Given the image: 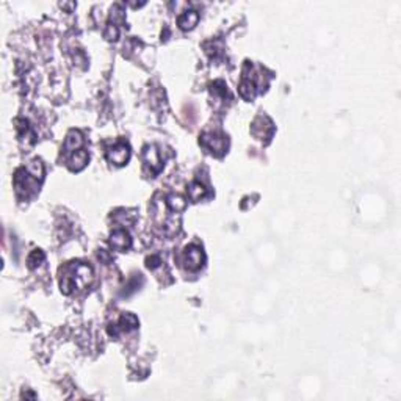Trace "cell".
Wrapping results in <instances>:
<instances>
[{
	"label": "cell",
	"instance_id": "1",
	"mask_svg": "<svg viewBox=\"0 0 401 401\" xmlns=\"http://www.w3.org/2000/svg\"><path fill=\"white\" fill-rule=\"evenodd\" d=\"M93 279V271L88 265L80 262H72L71 268L62 277V290L65 293H71V288L83 287Z\"/></svg>",
	"mask_w": 401,
	"mask_h": 401
},
{
	"label": "cell",
	"instance_id": "2",
	"mask_svg": "<svg viewBox=\"0 0 401 401\" xmlns=\"http://www.w3.org/2000/svg\"><path fill=\"white\" fill-rule=\"evenodd\" d=\"M130 157V149L126 143H118L107 151V160L115 165H126Z\"/></svg>",
	"mask_w": 401,
	"mask_h": 401
},
{
	"label": "cell",
	"instance_id": "3",
	"mask_svg": "<svg viewBox=\"0 0 401 401\" xmlns=\"http://www.w3.org/2000/svg\"><path fill=\"white\" fill-rule=\"evenodd\" d=\"M201 143L212 152H223L226 151V146H227L226 137L218 135V133H204Z\"/></svg>",
	"mask_w": 401,
	"mask_h": 401
},
{
	"label": "cell",
	"instance_id": "4",
	"mask_svg": "<svg viewBox=\"0 0 401 401\" xmlns=\"http://www.w3.org/2000/svg\"><path fill=\"white\" fill-rule=\"evenodd\" d=\"M273 132H274V127H273V123L270 121V118L259 116L252 123V133L260 140H263V138L268 140L273 135Z\"/></svg>",
	"mask_w": 401,
	"mask_h": 401
},
{
	"label": "cell",
	"instance_id": "5",
	"mask_svg": "<svg viewBox=\"0 0 401 401\" xmlns=\"http://www.w3.org/2000/svg\"><path fill=\"white\" fill-rule=\"evenodd\" d=\"M204 262V254L201 248L198 246H190L185 249V263L190 270H198L202 266Z\"/></svg>",
	"mask_w": 401,
	"mask_h": 401
},
{
	"label": "cell",
	"instance_id": "6",
	"mask_svg": "<svg viewBox=\"0 0 401 401\" xmlns=\"http://www.w3.org/2000/svg\"><path fill=\"white\" fill-rule=\"evenodd\" d=\"M110 245L116 251H126L132 245V238H130L129 232H126V230H123V229L115 230V232L112 234V237H110Z\"/></svg>",
	"mask_w": 401,
	"mask_h": 401
},
{
	"label": "cell",
	"instance_id": "7",
	"mask_svg": "<svg viewBox=\"0 0 401 401\" xmlns=\"http://www.w3.org/2000/svg\"><path fill=\"white\" fill-rule=\"evenodd\" d=\"M113 326L115 327H113V329H110V334L116 335L119 331L121 332H127V331H132V329H135V327H138V320H137L135 315L127 313V315H124V317H121V320Z\"/></svg>",
	"mask_w": 401,
	"mask_h": 401
},
{
	"label": "cell",
	"instance_id": "8",
	"mask_svg": "<svg viewBox=\"0 0 401 401\" xmlns=\"http://www.w3.org/2000/svg\"><path fill=\"white\" fill-rule=\"evenodd\" d=\"M144 162L148 163L154 171H160L162 169V162H160V157H159V151L155 149V146H148V148L144 149Z\"/></svg>",
	"mask_w": 401,
	"mask_h": 401
},
{
	"label": "cell",
	"instance_id": "9",
	"mask_svg": "<svg viewBox=\"0 0 401 401\" xmlns=\"http://www.w3.org/2000/svg\"><path fill=\"white\" fill-rule=\"evenodd\" d=\"M198 21H199V15L196 13V11L188 10L179 18V27L184 29V30H190V29H193L194 26H196Z\"/></svg>",
	"mask_w": 401,
	"mask_h": 401
},
{
	"label": "cell",
	"instance_id": "10",
	"mask_svg": "<svg viewBox=\"0 0 401 401\" xmlns=\"http://www.w3.org/2000/svg\"><path fill=\"white\" fill-rule=\"evenodd\" d=\"M207 194V188H205L201 182H193V184L188 187V196L191 201H199L201 198H204Z\"/></svg>",
	"mask_w": 401,
	"mask_h": 401
},
{
	"label": "cell",
	"instance_id": "11",
	"mask_svg": "<svg viewBox=\"0 0 401 401\" xmlns=\"http://www.w3.org/2000/svg\"><path fill=\"white\" fill-rule=\"evenodd\" d=\"M82 144H83V138H82L80 133L76 132V130L69 132V135L66 138V149L68 151H76V149L80 148Z\"/></svg>",
	"mask_w": 401,
	"mask_h": 401
},
{
	"label": "cell",
	"instance_id": "12",
	"mask_svg": "<svg viewBox=\"0 0 401 401\" xmlns=\"http://www.w3.org/2000/svg\"><path fill=\"white\" fill-rule=\"evenodd\" d=\"M87 162H88V154L85 151H76V154L72 155L71 160H69L72 169H82Z\"/></svg>",
	"mask_w": 401,
	"mask_h": 401
},
{
	"label": "cell",
	"instance_id": "13",
	"mask_svg": "<svg viewBox=\"0 0 401 401\" xmlns=\"http://www.w3.org/2000/svg\"><path fill=\"white\" fill-rule=\"evenodd\" d=\"M168 205H169V209H171V210L180 212V210L185 209L187 201L182 196H179V194H169V196H168Z\"/></svg>",
	"mask_w": 401,
	"mask_h": 401
},
{
	"label": "cell",
	"instance_id": "14",
	"mask_svg": "<svg viewBox=\"0 0 401 401\" xmlns=\"http://www.w3.org/2000/svg\"><path fill=\"white\" fill-rule=\"evenodd\" d=\"M44 260V254L41 252V251H33L32 254H30V257H29V266L30 268H35L36 265H40L41 262Z\"/></svg>",
	"mask_w": 401,
	"mask_h": 401
},
{
	"label": "cell",
	"instance_id": "15",
	"mask_svg": "<svg viewBox=\"0 0 401 401\" xmlns=\"http://www.w3.org/2000/svg\"><path fill=\"white\" fill-rule=\"evenodd\" d=\"M138 279H141V274H138V277H133V281H130V284L127 285V290L124 291V295H130L132 291H135L138 288Z\"/></svg>",
	"mask_w": 401,
	"mask_h": 401
},
{
	"label": "cell",
	"instance_id": "16",
	"mask_svg": "<svg viewBox=\"0 0 401 401\" xmlns=\"http://www.w3.org/2000/svg\"><path fill=\"white\" fill-rule=\"evenodd\" d=\"M146 262H148V263H146V265H148V268H157V266L160 265V259L157 257V256H152V257H149V259L146 260Z\"/></svg>",
	"mask_w": 401,
	"mask_h": 401
}]
</instances>
